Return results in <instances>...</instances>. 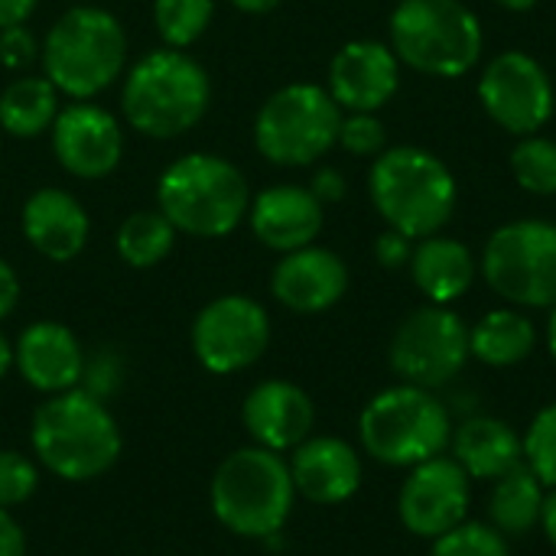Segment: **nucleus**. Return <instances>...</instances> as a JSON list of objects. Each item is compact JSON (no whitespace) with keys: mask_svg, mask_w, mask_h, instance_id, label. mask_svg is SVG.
Masks as SVG:
<instances>
[{"mask_svg":"<svg viewBox=\"0 0 556 556\" xmlns=\"http://www.w3.org/2000/svg\"><path fill=\"white\" fill-rule=\"evenodd\" d=\"M36 463L62 482H94L121 459L124 437L108 401L72 388L49 394L29 420Z\"/></svg>","mask_w":556,"mask_h":556,"instance_id":"nucleus-1","label":"nucleus"},{"mask_svg":"<svg viewBox=\"0 0 556 556\" xmlns=\"http://www.w3.org/2000/svg\"><path fill=\"white\" fill-rule=\"evenodd\" d=\"M212 104V78L186 49H150L121 78V114L140 137L176 140L202 124Z\"/></svg>","mask_w":556,"mask_h":556,"instance_id":"nucleus-2","label":"nucleus"},{"mask_svg":"<svg viewBox=\"0 0 556 556\" xmlns=\"http://www.w3.org/2000/svg\"><path fill=\"white\" fill-rule=\"evenodd\" d=\"M127 29L94 3L68 7L42 36V75L68 101H94L127 72Z\"/></svg>","mask_w":556,"mask_h":556,"instance_id":"nucleus-3","label":"nucleus"},{"mask_svg":"<svg viewBox=\"0 0 556 556\" xmlns=\"http://www.w3.org/2000/svg\"><path fill=\"white\" fill-rule=\"evenodd\" d=\"M293 502L296 489L287 456L254 443L228 453L208 482L215 521L244 541L277 538L293 515Z\"/></svg>","mask_w":556,"mask_h":556,"instance_id":"nucleus-4","label":"nucleus"},{"mask_svg":"<svg viewBox=\"0 0 556 556\" xmlns=\"http://www.w3.org/2000/svg\"><path fill=\"white\" fill-rule=\"evenodd\" d=\"M156 208L189 238H228L251 208L244 173L222 153H182L156 179Z\"/></svg>","mask_w":556,"mask_h":556,"instance_id":"nucleus-5","label":"nucleus"},{"mask_svg":"<svg viewBox=\"0 0 556 556\" xmlns=\"http://www.w3.org/2000/svg\"><path fill=\"white\" fill-rule=\"evenodd\" d=\"M368 192L388 228L407 235L410 241L440 235L459 199L453 169L424 147H391L375 156Z\"/></svg>","mask_w":556,"mask_h":556,"instance_id":"nucleus-6","label":"nucleus"},{"mask_svg":"<svg viewBox=\"0 0 556 556\" xmlns=\"http://www.w3.org/2000/svg\"><path fill=\"white\" fill-rule=\"evenodd\" d=\"M485 33L463 0H401L391 13V49L414 72L459 78L482 59Z\"/></svg>","mask_w":556,"mask_h":556,"instance_id":"nucleus-7","label":"nucleus"},{"mask_svg":"<svg viewBox=\"0 0 556 556\" xmlns=\"http://www.w3.org/2000/svg\"><path fill=\"white\" fill-rule=\"evenodd\" d=\"M358 440L371 459L414 469L433 456H443L453 440V424L433 391L397 384L365 404L358 417Z\"/></svg>","mask_w":556,"mask_h":556,"instance_id":"nucleus-8","label":"nucleus"},{"mask_svg":"<svg viewBox=\"0 0 556 556\" xmlns=\"http://www.w3.org/2000/svg\"><path fill=\"white\" fill-rule=\"evenodd\" d=\"M339 124L342 108L326 85L293 81L261 104L254 117V147L274 166H313L339 143Z\"/></svg>","mask_w":556,"mask_h":556,"instance_id":"nucleus-9","label":"nucleus"},{"mask_svg":"<svg viewBox=\"0 0 556 556\" xmlns=\"http://www.w3.org/2000/svg\"><path fill=\"white\" fill-rule=\"evenodd\" d=\"M485 283L515 306H556V225L544 218L508 222L492 231L482 254Z\"/></svg>","mask_w":556,"mask_h":556,"instance_id":"nucleus-10","label":"nucleus"},{"mask_svg":"<svg viewBox=\"0 0 556 556\" xmlns=\"http://www.w3.org/2000/svg\"><path fill=\"white\" fill-rule=\"evenodd\" d=\"M189 342L195 362L208 375L228 378L264 358L270 345V316L254 296L225 293L195 313Z\"/></svg>","mask_w":556,"mask_h":556,"instance_id":"nucleus-11","label":"nucleus"},{"mask_svg":"<svg viewBox=\"0 0 556 556\" xmlns=\"http://www.w3.org/2000/svg\"><path fill=\"white\" fill-rule=\"evenodd\" d=\"M469 362V329L450 306L414 309L391 339V368L404 384L443 388Z\"/></svg>","mask_w":556,"mask_h":556,"instance_id":"nucleus-12","label":"nucleus"},{"mask_svg":"<svg viewBox=\"0 0 556 556\" xmlns=\"http://www.w3.org/2000/svg\"><path fill=\"white\" fill-rule=\"evenodd\" d=\"M479 101L502 130L531 137L554 117V81L534 55L511 49L485 65L479 78Z\"/></svg>","mask_w":556,"mask_h":556,"instance_id":"nucleus-13","label":"nucleus"},{"mask_svg":"<svg viewBox=\"0 0 556 556\" xmlns=\"http://www.w3.org/2000/svg\"><path fill=\"white\" fill-rule=\"evenodd\" d=\"M49 137H52L55 163L75 179L94 182V179L111 176L121 166L124 127L108 108L94 101L62 104Z\"/></svg>","mask_w":556,"mask_h":556,"instance_id":"nucleus-14","label":"nucleus"},{"mask_svg":"<svg viewBox=\"0 0 556 556\" xmlns=\"http://www.w3.org/2000/svg\"><path fill=\"white\" fill-rule=\"evenodd\" d=\"M401 521L410 534L437 541L459 528L469 511V476L456 459L433 456L414 466L397 498Z\"/></svg>","mask_w":556,"mask_h":556,"instance_id":"nucleus-15","label":"nucleus"},{"mask_svg":"<svg viewBox=\"0 0 556 556\" xmlns=\"http://www.w3.org/2000/svg\"><path fill=\"white\" fill-rule=\"evenodd\" d=\"M401 85V59L378 39H352L329 62L326 91L342 111L378 114Z\"/></svg>","mask_w":556,"mask_h":556,"instance_id":"nucleus-16","label":"nucleus"},{"mask_svg":"<svg viewBox=\"0 0 556 556\" xmlns=\"http://www.w3.org/2000/svg\"><path fill=\"white\" fill-rule=\"evenodd\" d=\"M241 424L254 446H264L283 456L313 437L316 407H313V397L300 384L270 378L248 391L241 404Z\"/></svg>","mask_w":556,"mask_h":556,"instance_id":"nucleus-17","label":"nucleus"},{"mask_svg":"<svg viewBox=\"0 0 556 556\" xmlns=\"http://www.w3.org/2000/svg\"><path fill=\"white\" fill-rule=\"evenodd\" d=\"M85 349L78 336L55 319L29 323L13 342V371L39 394H62L81 384Z\"/></svg>","mask_w":556,"mask_h":556,"instance_id":"nucleus-18","label":"nucleus"},{"mask_svg":"<svg viewBox=\"0 0 556 556\" xmlns=\"http://www.w3.org/2000/svg\"><path fill=\"white\" fill-rule=\"evenodd\" d=\"M349 290V267L345 261L319 244H306L300 251L280 254L270 274L274 300L300 316H316L332 309Z\"/></svg>","mask_w":556,"mask_h":556,"instance_id":"nucleus-19","label":"nucleus"},{"mask_svg":"<svg viewBox=\"0 0 556 556\" xmlns=\"http://www.w3.org/2000/svg\"><path fill=\"white\" fill-rule=\"evenodd\" d=\"M248 225L267 251L290 254L316 244L326 225V205L313 195L309 186L280 182L251 195Z\"/></svg>","mask_w":556,"mask_h":556,"instance_id":"nucleus-20","label":"nucleus"},{"mask_svg":"<svg viewBox=\"0 0 556 556\" xmlns=\"http://www.w3.org/2000/svg\"><path fill=\"white\" fill-rule=\"evenodd\" d=\"M20 231L39 257L68 264L85 251L91 238V218L78 195L59 186H42L26 195L20 208Z\"/></svg>","mask_w":556,"mask_h":556,"instance_id":"nucleus-21","label":"nucleus"},{"mask_svg":"<svg viewBox=\"0 0 556 556\" xmlns=\"http://www.w3.org/2000/svg\"><path fill=\"white\" fill-rule=\"evenodd\" d=\"M293 489L313 505H342L362 489V456L339 437H309L287 456Z\"/></svg>","mask_w":556,"mask_h":556,"instance_id":"nucleus-22","label":"nucleus"},{"mask_svg":"<svg viewBox=\"0 0 556 556\" xmlns=\"http://www.w3.org/2000/svg\"><path fill=\"white\" fill-rule=\"evenodd\" d=\"M476 274H479V264L472 251L456 238L430 235V238H420V244L414 248L410 277L417 290L437 306H450L459 296H466L469 287L476 283Z\"/></svg>","mask_w":556,"mask_h":556,"instance_id":"nucleus-23","label":"nucleus"},{"mask_svg":"<svg viewBox=\"0 0 556 556\" xmlns=\"http://www.w3.org/2000/svg\"><path fill=\"white\" fill-rule=\"evenodd\" d=\"M453 459L466 469L469 479H502L518 463H525V443L511 430V424L498 417H472L466 420L453 440Z\"/></svg>","mask_w":556,"mask_h":556,"instance_id":"nucleus-24","label":"nucleus"},{"mask_svg":"<svg viewBox=\"0 0 556 556\" xmlns=\"http://www.w3.org/2000/svg\"><path fill=\"white\" fill-rule=\"evenodd\" d=\"M62 94L46 75H16L0 91V130L16 140H36L52 130Z\"/></svg>","mask_w":556,"mask_h":556,"instance_id":"nucleus-25","label":"nucleus"},{"mask_svg":"<svg viewBox=\"0 0 556 556\" xmlns=\"http://www.w3.org/2000/svg\"><path fill=\"white\" fill-rule=\"evenodd\" d=\"M534 345L538 329L518 309H492L469 329V355L492 368L521 365L534 352Z\"/></svg>","mask_w":556,"mask_h":556,"instance_id":"nucleus-26","label":"nucleus"},{"mask_svg":"<svg viewBox=\"0 0 556 556\" xmlns=\"http://www.w3.org/2000/svg\"><path fill=\"white\" fill-rule=\"evenodd\" d=\"M544 508V482L534 476L528 463H518L511 472L495 479V492L489 502L492 528L505 538H521L534 525H541Z\"/></svg>","mask_w":556,"mask_h":556,"instance_id":"nucleus-27","label":"nucleus"},{"mask_svg":"<svg viewBox=\"0 0 556 556\" xmlns=\"http://www.w3.org/2000/svg\"><path fill=\"white\" fill-rule=\"evenodd\" d=\"M176 238H179V231L173 228V222L160 208H140V212H130L117 225L114 248L127 267L150 270L173 254Z\"/></svg>","mask_w":556,"mask_h":556,"instance_id":"nucleus-28","label":"nucleus"},{"mask_svg":"<svg viewBox=\"0 0 556 556\" xmlns=\"http://www.w3.org/2000/svg\"><path fill=\"white\" fill-rule=\"evenodd\" d=\"M215 0H153V26L169 49L195 46L212 26Z\"/></svg>","mask_w":556,"mask_h":556,"instance_id":"nucleus-29","label":"nucleus"},{"mask_svg":"<svg viewBox=\"0 0 556 556\" xmlns=\"http://www.w3.org/2000/svg\"><path fill=\"white\" fill-rule=\"evenodd\" d=\"M511 176L531 195H556V140L531 134L511 150Z\"/></svg>","mask_w":556,"mask_h":556,"instance_id":"nucleus-30","label":"nucleus"},{"mask_svg":"<svg viewBox=\"0 0 556 556\" xmlns=\"http://www.w3.org/2000/svg\"><path fill=\"white\" fill-rule=\"evenodd\" d=\"M430 556H511L505 534L489 525H459L433 541Z\"/></svg>","mask_w":556,"mask_h":556,"instance_id":"nucleus-31","label":"nucleus"},{"mask_svg":"<svg viewBox=\"0 0 556 556\" xmlns=\"http://www.w3.org/2000/svg\"><path fill=\"white\" fill-rule=\"evenodd\" d=\"M521 443H525V463L534 469V476L547 489H556V401L534 417Z\"/></svg>","mask_w":556,"mask_h":556,"instance_id":"nucleus-32","label":"nucleus"},{"mask_svg":"<svg viewBox=\"0 0 556 556\" xmlns=\"http://www.w3.org/2000/svg\"><path fill=\"white\" fill-rule=\"evenodd\" d=\"M39 489V463L20 450H0V508L26 505Z\"/></svg>","mask_w":556,"mask_h":556,"instance_id":"nucleus-33","label":"nucleus"},{"mask_svg":"<svg viewBox=\"0 0 556 556\" xmlns=\"http://www.w3.org/2000/svg\"><path fill=\"white\" fill-rule=\"evenodd\" d=\"M388 143L384 124L378 121V114H365V111H352L342 114L339 124V147L349 150L352 156H381Z\"/></svg>","mask_w":556,"mask_h":556,"instance_id":"nucleus-34","label":"nucleus"},{"mask_svg":"<svg viewBox=\"0 0 556 556\" xmlns=\"http://www.w3.org/2000/svg\"><path fill=\"white\" fill-rule=\"evenodd\" d=\"M39 49H42V42L26 29V23L0 29V65L3 68L23 75L26 68H33L39 62Z\"/></svg>","mask_w":556,"mask_h":556,"instance_id":"nucleus-35","label":"nucleus"},{"mask_svg":"<svg viewBox=\"0 0 556 556\" xmlns=\"http://www.w3.org/2000/svg\"><path fill=\"white\" fill-rule=\"evenodd\" d=\"M121 384V362L114 352H98L94 358H85V375H81V384L88 394L108 401Z\"/></svg>","mask_w":556,"mask_h":556,"instance_id":"nucleus-36","label":"nucleus"},{"mask_svg":"<svg viewBox=\"0 0 556 556\" xmlns=\"http://www.w3.org/2000/svg\"><path fill=\"white\" fill-rule=\"evenodd\" d=\"M375 257H378L381 267H391V270L410 264V257H414L410 238L401 235V231H394V228H388V231L378 235V241H375Z\"/></svg>","mask_w":556,"mask_h":556,"instance_id":"nucleus-37","label":"nucleus"},{"mask_svg":"<svg viewBox=\"0 0 556 556\" xmlns=\"http://www.w3.org/2000/svg\"><path fill=\"white\" fill-rule=\"evenodd\" d=\"M309 189L323 205H332V202H339L345 195V176L339 169H332V166H323V169H316Z\"/></svg>","mask_w":556,"mask_h":556,"instance_id":"nucleus-38","label":"nucleus"},{"mask_svg":"<svg viewBox=\"0 0 556 556\" xmlns=\"http://www.w3.org/2000/svg\"><path fill=\"white\" fill-rule=\"evenodd\" d=\"M0 556H26V531L7 508H0Z\"/></svg>","mask_w":556,"mask_h":556,"instance_id":"nucleus-39","label":"nucleus"},{"mask_svg":"<svg viewBox=\"0 0 556 556\" xmlns=\"http://www.w3.org/2000/svg\"><path fill=\"white\" fill-rule=\"evenodd\" d=\"M20 293H23V287H20V274L13 270V264H10L7 257H0V323L16 309Z\"/></svg>","mask_w":556,"mask_h":556,"instance_id":"nucleus-40","label":"nucleus"},{"mask_svg":"<svg viewBox=\"0 0 556 556\" xmlns=\"http://www.w3.org/2000/svg\"><path fill=\"white\" fill-rule=\"evenodd\" d=\"M39 0H0V29L7 26H20L36 13Z\"/></svg>","mask_w":556,"mask_h":556,"instance_id":"nucleus-41","label":"nucleus"},{"mask_svg":"<svg viewBox=\"0 0 556 556\" xmlns=\"http://www.w3.org/2000/svg\"><path fill=\"white\" fill-rule=\"evenodd\" d=\"M541 525L547 541L556 547V489H551V495H544V508H541Z\"/></svg>","mask_w":556,"mask_h":556,"instance_id":"nucleus-42","label":"nucleus"},{"mask_svg":"<svg viewBox=\"0 0 556 556\" xmlns=\"http://www.w3.org/2000/svg\"><path fill=\"white\" fill-rule=\"evenodd\" d=\"M231 7H238L241 13H270V10H277L283 0H228Z\"/></svg>","mask_w":556,"mask_h":556,"instance_id":"nucleus-43","label":"nucleus"},{"mask_svg":"<svg viewBox=\"0 0 556 556\" xmlns=\"http://www.w3.org/2000/svg\"><path fill=\"white\" fill-rule=\"evenodd\" d=\"M13 371V342L0 332V381Z\"/></svg>","mask_w":556,"mask_h":556,"instance_id":"nucleus-44","label":"nucleus"},{"mask_svg":"<svg viewBox=\"0 0 556 556\" xmlns=\"http://www.w3.org/2000/svg\"><path fill=\"white\" fill-rule=\"evenodd\" d=\"M495 3H502L505 10H518V13H521V10H531V7H538L541 0H495Z\"/></svg>","mask_w":556,"mask_h":556,"instance_id":"nucleus-45","label":"nucleus"},{"mask_svg":"<svg viewBox=\"0 0 556 556\" xmlns=\"http://www.w3.org/2000/svg\"><path fill=\"white\" fill-rule=\"evenodd\" d=\"M547 345H551V355L556 358V306L551 313V326H547Z\"/></svg>","mask_w":556,"mask_h":556,"instance_id":"nucleus-46","label":"nucleus"}]
</instances>
